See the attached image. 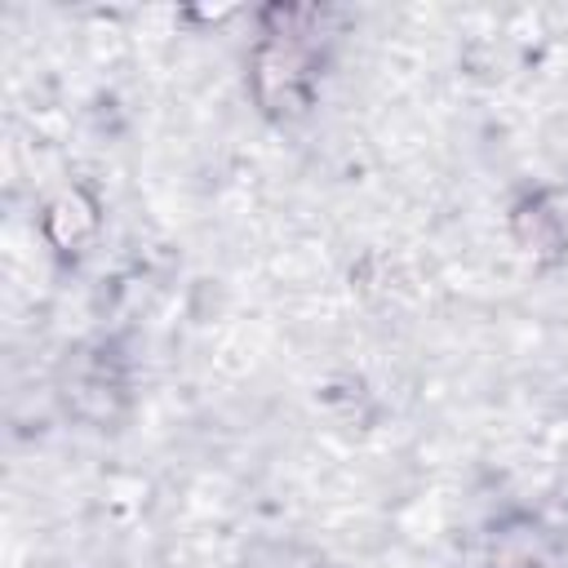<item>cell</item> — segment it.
Here are the masks:
<instances>
[{"mask_svg": "<svg viewBox=\"0 0 568 568\" xmlns=\"http://www.w3.org/2000/svg\"><path fill=\"white\" fill-rule=\"evenodd\" d=\"M519 568H541V564H519Z\"/></svg>", "mask_w": 568, "mask_h": 568, "instance_id": "2", "label": "cell"}, {"mask_svg": "<svg viewBox=\"0 0 568 568\" xmlns=\"http://www.w3.org/2000/svg\"><path fill=\"white\" fill-rule=\"evenodd\" d=\"M333 18L337 13L320 4L262 9V40L253 44V58H248V89L262 115L302 120L315 106Z\"/></svg>", "mask_w": 568, "mask_h": 568, "instance_id": "1", "label": "cell"}]
</instances>
